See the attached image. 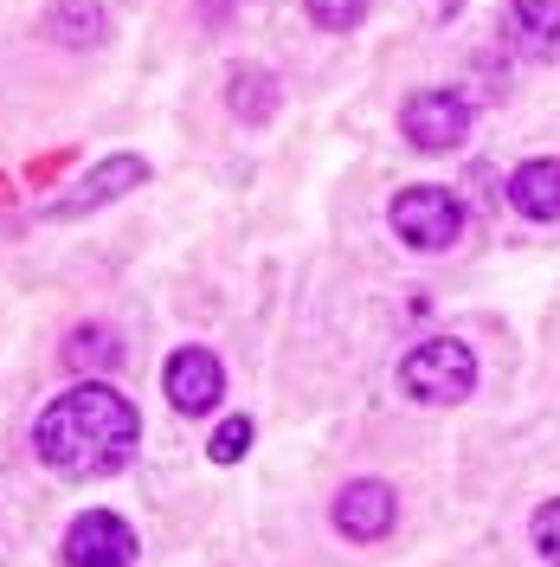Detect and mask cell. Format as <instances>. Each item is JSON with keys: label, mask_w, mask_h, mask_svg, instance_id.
I'll return each instance as SVG.
<instances>
[{"label": "cell", "mask_w": 560, "mask_h": 567, "mask_svg": "<svg viewBox=\"0 0 560 567\" xmlns=\"http://www.w3.org/2000/svg\"><path fill=\"white\" fill-rule=\"evenodd\" d=\"M142 181H148V162H142V155H110V162H97V168L77 181L71 194H59V200H52V219H84V213L123 200V194H129V187H142Z\"/></svg>", "instance_id": "cell-7"}, {"label": "cell", "mask_w": 560, "mask_h": 567, "mask_svg": "<svg viewBox=\"0 0 560 567\" xmlns=\"http://www.w3.org/2000/svg\"><path fill=\"white\" fill-rule=\"evenodd\" d=\"M509 207L522 213V219H560V162L554 155H535L522 162L516 175H509Z\"/></svg>", "instance_id": "cell-9"}, {"label": "cell", "mask_w": 560, "mask_h": 567, "mask_svg": "<svg viewBox=\"0 0 560 567\" xmlns=\"http://www.w3.org/2000/svg\"><path fill=\"white\" fill-rule=\"evenodd\" d=\"M116 361H123V336H116V329H97V322H91V329H71L65 368H84V374H91V368H116Z\"/></svg>", "instance_id": "cell-12"}, {"label": "cell", "mask_w": 560, "mask_h": 567, "mask_svg": "<svg viewBox=\"0 0 560 567\" xmlns=\"http://www.w3.org/2000/svg\"><path fill=\"white\" fill-rule=\"evenodd\" d=\"M136 445H142L136 406L116 388H104V381L65 388L33 425V452L59 477H116L136 458Z\"/></svg>", "instance_id": "cell-1"}, {"label": "cell", "mask_w": 560, "mask_h": 567, "mask_svg": "<svg viewBox=\"0 0 560 567\" xmlns=\"http://www.w3.org/2000/svg\"><path fill=\"white\" fill-rule=\"evenodd\" d=\"M136 561V529L110 509H84L65 529V567H129Z\"/></svg>", "instance_id": "cell-5"}, {"label": "cell", "mask_w": 560, "mask_h": 567, "mask_svg": "<svg viewBox=\"0 0 560 567\" xmlns=\"http://www.w3.org/2000/svg\"><path fill=\"white\" fill-rule=\"evenodd\" d=\"M251 452V420L239 413V420H226L219 432H212V445H207V458L212 464H239Z\"/></svg>", "instance_id": "cell-15"}, {"label": "cell", "mask_w": 560, "mask_h": 567, "mask_svg": "<svg viewBox=\"0 0 560 567\" xmlns=\"http://www.w3.org/2000/svg\"><path fill=\"white\" fill-rule=\"evenodd\" d=\"M232 110H239L246 123H265V116L278 110V78H265V71H239V78H232Z\"/></svg>", "instance_id": "cell-13"}, {"label": "cell", "mask_w": 560, "mask_h": 567, "mask_svg": "<svg viewBox=\"0 0 560 567\" xmlns=\"http://www.w3.org/2000/svg\"><path fill=\"white\" fill-rule=\"evenodd\" d=\"M162 388H168V406L175 413H212L219 406V393H226V368H219V354L212 349H175L168 354V368H162Z\"/></svg>", "instance_id": "cell-6"}, {"label": "cell", "mask_w": 560, "mask_h": 567, "mask_svg": "<svg viewBox=\"0 0 560 567\" xmlns=\"http://www.w3.org/2000/svg\"><path fill=\"white\" fill-rule=\"evenodd\" d=\"M393 523H400V503H393V484H381V477H354L335 496V529L349 542H381V535H393Z\"/></svg>", "instance_id": "cell-8"}, {"label": "cell", "mask_w": 560, "mask_h": 567, "mask_svg": "<svg viewBox=\"0 0 560 567\" xmlns=\"http://www.w3.org/2000/svg\"><path fill=\"white\" fill-rule=\"evenodd\" d=\"M470 123H477V104L464 97V91H413L406 110H400V136L425 148V155H445L457 142L470 136Z\"/></svg>", "instance_id": "cell-4"}, {"label": "cell", "mask_w": 560, "mask_h": 567, "mask_svg": "<svg viewBox=\"0 0 560 567\" xmlns=\"http://www.w3.org/2000/svg\"><path fill=\"white\" fill-rule=\"evenodd\" d=\"M400 393L419 400V406H457V400L477 393V354L457 336H432L400 361Z\"/></svg>", "instance_id": "cell-2"}, {"label": "cell", "mask_w": 560, "mask_h": 567, "mask_svg": "<svg viewBox=\"0 0 560 567\" xmlns=\"http://www.w3.org/2000/svg\"><path fill=\"white\" fill-rule=\"evenodd\" d=\"M528 529H535V548H541V561H554V567H560V496L535 509V523H528Z\"/></svg>", "instance_id": "cell-16"}, {"label": "cell", "mask_w": 560, "mask_h": 567, "mask_svg": "<svg viewBox=\"0 0 560 567\" xmlns=\"http://www.w3.org/2000/svg\"><path fill=\"white\" fill-rule=\"evenodd\" d=\"M303 7H310V20L322 33H354L367 20V0H303Z\"/></svg>", "instance_id": "cell-14"}, {"label": "cell", "mask_w": 560, "mask_h": 567, "mask_svg": "<svg viewBox=\"0 0 560 567\" xmlns=\"http://www.w3.org/2000/svg\"><path fill=\"white\" fill-rule=\"evenodd\" d=\"M45 33L59 39V45H71V52H84V45L104 39V7L97 0H59L52 20H45Z\"/></svg>", "instance_id": "cell-11"}, {"label": "cell", "mask_w": 560, "mask_h": 567, "mask_svg": "<svg viewBox=\"0 0 560 567\" xmlns=\"http://www.w3.org/2000/svg\"><path fill=\"white\" fill-rule=\"evenodd\" d=\"M509 33L522 39L535 59L560 45V0H509Z\"/></svg>", "instance_id": "cell-10"}, {"label": "cell", "mask_w": 560, "mask_h": 567, "mask_svg": "<svg viewBox=\"0 0 560 567\" xmlns=\"http://www.w3.org/2000/svg\"><path fill=\"white\" fill-rule=\"evenodd\" d=\"M393 233L413 251H445L464 233V200L452 187H432V181L425 187H400L393 194Z\"/></svg>", "instance_id": "cell-3"}]
</instances>
